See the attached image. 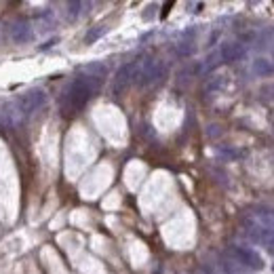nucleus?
Listing matches in <instances>:
<instances>
[{
  "label": "nucleus",
  "mask_w": 274,
  "mask_h": 274,
  "mask_svg": "<svg viewBox=\"0 0 274 274\" xmlns=\"http://www.w3.org/2000/svg\"><path fill=\"white\" fill-rule=\"evenodd\" d=\"M253 72L257 74V76H268V74L274 72V65H272V61H268V59L260 57V59L253 61Z\"/></svg>",
  "instance_id": "10"
},
{
  "label": "nucleus",
  "mask_w": 274,
  "mask_h": 274,
  "mask_svg": "<svg viewBox=\"0 0 274 274\" xmlns=\"http://www.w3.org/2000/svg\"><path fill=\"white\" fill-rule=\"evenodd\" d=\"M228 255L232 257V260H236L239 264H243L245 268H249L251 272H257V270H262L264 268V257L257 253V251L253 249H249V247H241V245H232V247H228L226 251Z\"/></svg>",
  "instance_id": "3"
},
{
  "label": "nucleus",
  "mask_w": 274,
  "mask_h": 274,
  "mask_svg": "<svg viewBox=\"0 0 274 274\" xmlns=\"http://www.w3.org/2000/svg\"><path fill=\"white\" fill-rule=\"evenodd\" d=\"M167 74V65L165 61H158L154 57H142L135 61V76H133V83L137 87H152L160 83Z\"/></svg>",
  "instance_id": "2"
},
{
  "label": "nucleus",
  "mask_w": 274,
  "mask_h": 274,
  "mask_svg": "<svg viewBox=\"0 0 274 274\" xmlns=\"http://www.w3.org/2000/svg\"><path fill=\"white\" fill-rule=\"evenodd\" d=\"M219 127H217V124H211V127H209V131H207V135H209V137H217L219 135Z\"/></svg>",
  "instance_id": "17"
},
{
  "label": "nucleus",
  "mask_w": 274,
  "mask_h": 274,
  "mask_svg": "<svg viewBox=\"0 0 274 274\" xmlns=\"http://www.w3.org/2000/svg\"><path fill=\"white\" fill-rule=\"evenodd\" d=\"M217 154L221 158H228V160H236V158L245 156V152H243V150H236V148H230V146H219Z\"/></svg>",
  "instance_id": "12"
},
{
  "label": "nucleus",
  "mask_w": 274,
  "mask_h": 274,
  "mask_svg": "<svg viewBox=\"0 0 274 274\" xmlns=\"http://www.w3.org/2000/svg\"><path fill=\"white\" fill-rule=\"evenodd\" d=\"M65 6H68V17H70V19H76L78 15L85 13L83 9H89L91 4H89V2H78V0H76V2H68Z\"/></svg>",
  "instance_id": "14"
},
{
  "label": "nucleus",
  "mask_w": 274,
  "mask_h": 274,
  "mask_svg": "<svg viewBox=\"0 0 274 274\" xmlns=\"http://www.w3.org/2000/svg\"><path fill=\"white\" fill-rule=\"evenodd\" d=\"M219 274H253V272L236 260H232L228 253H224L219 257Z\"/></svg>",
  "instance_id": "9"
},
{
  "label": "nucleus",
  "mask_w": 274,
  "mask_h": 274,
  "mask_svg": "<svg viewBox=\"0 0 274 274\" xmlns=\"http://www.w3.org/2000/svg\"><path fill=\"white\" fill-rule=\"evenodd\" d=\"M133 76H135V61H129L118 68L116 76H114V85H112V93L121 95L124 89H127L133 83Z\"/></svg>",
  "instance_id": "6"
},
{
  "label": "nucleus",
  "mask_w": 274,
  "mask_h": 274,
  "mask_svg": "<svg viewBox=\"0 0 274 274\" xmlns=\"http://www.w3.org/2000/svg\"><path fill=\"white\" fill-rule=\"evenodd\" d=\"M44 103H47V93H44L42 89H32V91H28L26 95H21L19 97L17 108H19V112L24 116H30V114L38 112Z\"/></svg>",
  "instance_id": "4"
},
{
  "label": "nucleus",
  "mask_w": 274,
  "mask_h": 274,
  "mask_svg": "<svg viewBox=\"0 0 274 274\" xmlns=\"http://www.w3.org/2000/svg\"><path fill=\"white\" fill-rule=\"evenodd\" d=\"M101 89V76H78L65 87L61 95V112L65 116H72L80 112L87 101Z\"/></svg>",
  "instance_id": "1"
},
{
  "label": "nucleus",
  "mask_w": 274,
  "mask_h": 274,
  "mask_svg": "<svg viewBox=\"0 0 274 274\" xmlns=\"http://www.w3.org/2000/svg\"><path fill=\"white\" fill-rule=\"evenodd\" d=\"M192 274H213L209 268H196L194 272H192Z\"/></svg>",
  "instance_id": "18"
},
{
  "label": "nucleus",
  "mask_w": 274,
  "mask_h": 274,
  "mask_svg": "<svg viewBox=\"0 0 274 274\" xmlns=\"http://www.w3.org/2000/svg\"><path fill=\"white\" fill-rule=\"evenodd\" d=\"M177 53L183 55V57H188L194 53V42H180V47H177Z\"/></svg>",
  "instance_id": "15"
},
{
  "label": "nucleus",
  "mask_w": 274,
  "mask_h": 274,
  "mask_svg": "<svg viewBox=\"0 0 274 274\" xmlns=\"http://www.w3.org/2000/svg\"><path fill=\"white\" fill-rule=\"evenodd\" d=\"M9 34H11V40L17 42V44H26V42H30L34 38V30H32V26H30L26 19L13 21Z\"/></svg>",
  "instance_id": "7"
},
{
  "label": "nucleus",
  "mask_w": 274,
  "mask_h": 274,
  "mask_svg": "<svg viewBox=\"0 0 274 274\" xmlns=\"http://www.w3.org/2000/svg\"><path fill=\"white\" fill-rule=\"evenodd\" d=\"M219 63H224V61H221L219 51H213V53L205 59V63H201V74H203V72H211V70H215Z\"/></svg>",
  "instance_id": "11"
},
{
  "label": "nucleus",
  "mask_w": 274,
  "mask_h": 274,
  "mask_svg": "<svg viewBox=\"0 0 274 274\" xmlns=\"http://www.w3.org/2000/svg\"><path fill=\"white\" fill-rule=\"evenodd\" d=\"M106 32H108V26H95V28H91V30H89V32H87V36H85V42H87V44H93L95 40H99V38H101V36L106 34Z\"/></svg>",
  "instance_id": "13"
},
{
  "label": "nucleus",
  "mask_w": 274,
  "mask_h": 274,
  "mask_svg": "<svg viewBox=\"0 0 274 274\" xmlns=\"http://www.w3.org/2000/svg\"><path fill=\"white\" fill-rule=\"evenodd\" d=\"M224 85H226V78L224 76H215L209 85H207V91H217V89H221Z\"/></svg>",
  "instance_id": "16"
},
{
  "label": "nucleus",
  "mask_w": 274,
  "mask_h": 274,
  "mask_svg": "<svg viewBox=\"0 0 274 274\" xmlns=\"http://www.w3.org/2000/svg\"><path fill=\"white\" fill-rule=\"evenodd\" d=\"M245 226H247V234H249L255 243H260V245H264V247H268L270 251H274V234L268 230V228H264L260 221L253 219L251 215H247Z\"/></svg>",
  "instance_id": "5"
},
{
  "label": "nucleus",
  "mask_w": 274,
  "mask_h": 274,
  "mask_svg": "<svg viewBox=\"0 0 274 274\" xmlns=\"http://www.w3.org/2000/svg\"><path fill=\"white\" fill-rule=\"evenodd\" d=\"M219 55H221V61L232 63V61H241L247 55V49L241 42H224L219 47Z\"/></svg>",
  "instance_id": "8"
}]
</instances>
